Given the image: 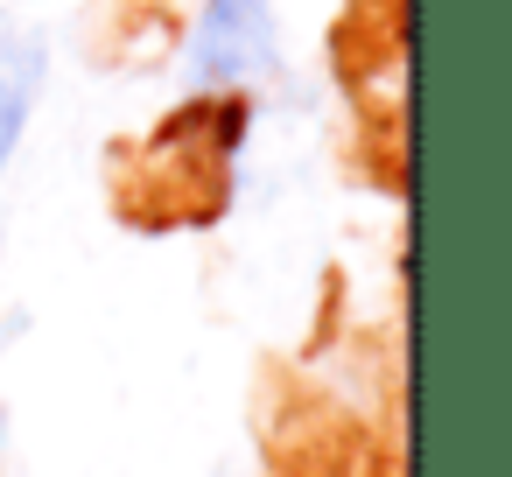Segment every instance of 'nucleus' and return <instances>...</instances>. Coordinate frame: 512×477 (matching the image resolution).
<instances>
[{
	"instance_id": "f257e3e1",
	"label": "nucleus",
	"mask_w": 512,
	"mask_h": 477,
	"mask_svg": "<svg viewBox=\"0 0 512 477\" xmlns=\"http://www.w3.org/2000/svg\"><path fill=\"white\" fill-rule=\"evenodd\" d=\"M281 78V8L274 0H197L176 43L183 99H253Z\"/></svg>"
},
{
	"instance_id": "f03ea898",
	"label": "nucleus",
	"mask_w": 512,
	"mask_h": 477,
	"mask_svg": "<svg viewBox=\"0 0 512 477\" xmlns=\"http://www.w3.org/2000/svg\"><path fill=\"white\" fill-rule=\"evenodd\" d=\"M50 78V50L36 29H0V176L15 169L29 127H36V99Z\"/></svg>"
}]
</instances>
